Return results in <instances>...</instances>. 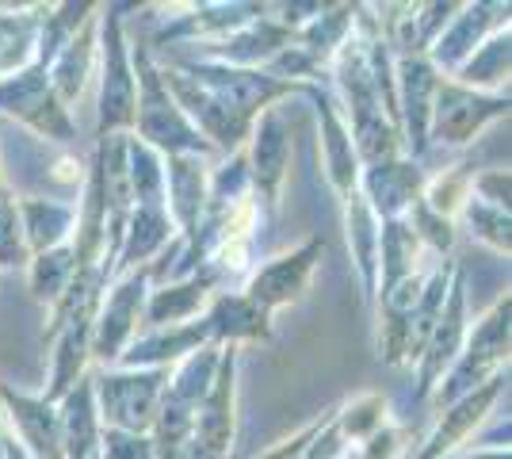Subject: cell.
<instances>
[{"instance_id":"bcb514c9","label":"cell","mask_w":512,"mask_h":459,"mask_svg":"<svg viewBox=\"0 0 512 459\" xmlns=\"http://www.w3.org/2000/svg\"><path fill=\"white\" fill-rule=\"evenodd\" d=\"M337 414V410H333ZM348 456V444L341 440V433H337V425H333V417H329V425L321 429L318 437L310 440V448L302 452V459H344Z\"/></svg>"},{"instance_id":"8fae6325","label":"cell","mask_w":512,"mask_h":459,"mask_svg":"<svg viewBox=\"0 0 512 459\" xmlns=\"http://www.w3.org/2000/svg\"><path fill=\"white\" fill-rule=\"evenodd\" d=\"M157 69H161V81L172 92V100L180 104V111L188 115V123H192L195 131L211 142L218 157H230V153L245 150L256 119H245L234 108L218 104L214 96H207L203 88L195 85V81H188L180 69H172L169 62H157Z\"/></svg>"},{"instance_id":"4dcf8cb0","label":"cell","mask_w":512,"mask_h":459,"mask_svg":"<svg viewBox=\"0 0 512 459\" xmlns=\"http://www.w3.org/2000/svg\"><path fill=\"white\" fill-rule=\"evenodd\" d=\"M356 31V4H321V12L295 31V46H302L321 73H329L333 54L341 50Z\"/></svg>"},{"instance_id":"3957f363","label":"cell","mask_w":512,"mask_h":459,"mask_svg":"<svg viewBox=\"0 0 512 459\" xmlns=\"http://www.w3.org/2000/svg\"><path fill=\"white\" fill-rule=\"evenodd\" d=\"M130 4H100V54H96V77H100V100H96V138L134 131V66H130V35L127 12Z\"/></svg>"},{"instance_id":"7dc6e473","label":"cell","mask_w":512,"mask_h":459,"mask_svg":"<svg viewBox=\"0 0 512 459\" xmlns=\"http://www.w3.org/2000/svg\"><path fill=\"white\" fill-rule=\"evenodd\" d=\"M444 459H512L509 444H490V448H478V452H451Z\"/></svg>"},{"instance_id":"5b68a950","label":"cell","mask_w":512,"mask_h":459,"mask_svg":"<svg viewBox=\"0 0 512 459\" xmlns=\"http://www.w3.org/2000/svg\"><path fill=\"white\" fill-rule=\"evenodd\" d=\"M169 66L180 69L207 96H214L226 108H234L245 119L264 115V111L276 108L279 100H287V96H306L310 92V85L279 81V77L264 73V69H237V66H222V62H207V58H172Z\"/></svg>"},{"instance_id":"1f68e13d","label":"cell","mask_w":512,"mask_h":459,"mask_svg":"<svg viewBox=\"0 0 512 459\" xmlns=\"http://www.w3.org/2000/svg\"><path fill=\"white\" fill-rule=\"evenodd\" d=\"M421 257H425V245L417 241V234L409 230L406 219L379 222V280H375V295L386 291V287L402 284L409 276H417Z\"/></svg>"},{"instance_id":"ba28073f","label":"cell","mask_w":512,"mask_h":459,"mask_svg":"<svg viewBox=\"0 0 512 459\" xmlns=\"http://www.w3.org/2000/svg\"><path fill=\"white\" fill-rule=\"evenodd\" d=\"M509 108V92L505 96H486V92H470V88L440 77L436 100H432L428 142L432 146H470L486 127L509 119Z\"/></svg>"},{"instance_id":"603a6c76","label":"cell","mask_w":512,"mask_h":459,"mask_svg":"<svg viewBox=\"0 0 512 459\" xmlns=\"http://www.w3.org/2000/svg\"><path fill=\"white\" fill-rule=\"evenodd\" d=\"M203 322L211 329L218 349H245V345H272L276 326L272 314L260 310L241 291H214V299L203 310Z\"/></svg>"},{"instance_id":"d6986e66","label":"cell","mask_w":512,"mask_h":459,"mask_svg":"<svg viewBox=\"0 0 512 459\" xmlns=\"http://www.w3.org/2000/svg\"><path fill=\"white\" fill-rule=\"evenodd\" d=\"M237 372H241V349H222L211 391L195 410L192 440L218 456H234L237 444Z\"/></svg>"},{"instance_id":"277c9868","label":"cell","mask_w":512,"mask_h":459,"mask_svg":"<svg viewBox=\"0 0 512 459\" xmlns=\"http://www.w3.org/2000/svg\"><path fill=\"white\" fill-rule=\"evenodd\" d=\"M509 349H512V299L509 291H505L478 322H470L459 360L451 364V372L432 391L436 406L444 410L455 398H463V394L478 391L482 383H490L493 375L509 372Z\"/></svg>"},{"instance_id":"836d02e7","label":"cell","mask_w":512,"mask_h":459,"mask_svg":"<svg viewBox=\"0 0 512 459\" xmlns=\"http://www.w3.org/2000/svg\"><path fill=\"white\" fill-rule=\"evenodd\" d=\"M218 360H222V349H218L214 341H207L203 349H195L192 356H184L180 364H172L165 394L176 398V402H184V406H192V410H199V402L207 398L214 375H218Z\"/></svg>"},{"instance_id":"9c48e42d","label":"cell","mask_w":512,"mask_h":459,"mask_svg":"<svg viewBox=\"0 0 512 459\" xmlns=\"http://www.w3.org/2000/svg\"><path fill=\"white\" fill-rule=\"evenodd\" d=\"M467 329H470V303H467V272L455 268L448 287V299H444V310L436 318V326L428 333L425 349L417 356L413 364V398L417 402H428L432 391L440 387V379L451 372V364L459 360L463 352V341H467Z\"/></svg>"},{"instance_id":"2e32d148","label":"cell","mask_w":512,"mask_h":459,"mask_svg":"<svg viewBox=\"0 0 512 459\" xmlns=\"http://www.w3.org/2000/svg\"><path fill=\"white\" fill-rule=\"evenodd\" d=\"M505 391H509V372L493 375L490 383H482L478 391L463 394L451 406H444L440 417H436V425H432V433L421 444L417 459H444L451 452H463V444L490 421V414L497 410V402H501Z\"/></svg>"},{"instance_id":"d590c367","label":"cell","mask_w":512,"mask_h":459,"mask_svg":"<svg viewBox=\"0 0 512 459\" xmlns=\"http://www.w3.org/2000/svg\"><path fill=\"white\" fill-rule=\"evenodd\" d=\"M386 410H390V402H386V394H356V398H348V402H337V414H333V425H337V433L348 448H360L367 437H375L379 429H383L386 421Z\"/></svg>"},{"instance_id":"9a60e30c","label":"cell","mask_w":512,"mask_h":459,"mask_svg":"<svg viewBox=\"0 0 512 459\" xmlns=\"http://www.w3.org/2000/svg\"><path fill=\"white\" fill-rule=\"evenodd\" d=\"M512 8L501 0H478V4H459V12L451 16V23L440 31V39L428 46V62L440 77H455V69L467 62L478 46L490 35L509 27Z\"/></svg>"},{"instance_id":"c3c4849f","label":"cell","mask_w":512,"mask_h":459,"mask_svg":"<svg viewBox=\"0 0 512 459\" xmlns=\"http://www.w3.org/2000/svg\"><path fill=\"white\" fill-rule=\"evenodd\" d=\"M176 459H234V456H218V452H211V448H203V444L188 440V444H184V452H180Z\"/></svg>"},{"instance_id":"52a82bcc","label":"cell","mask_w":512,"mask_h":459,"mask_svg":"<svg viewBox=\"0 0 512 459\" xmlns=\"http://www.w3.org/2000/svg\"><path fill=\"white\" fill-rule=\"evenodd\" d=\"M150 268L123 272L107 284L96 322H92V360L104 368H115L127 345L142 333V314H146V295H150Z\"/></svg>"},{"instance_id":"60d3db41","label":"cell","mask_w":512,"mask_h":459,"mask_svg":"<svg viewBox=\"0 0 512 459\" xmlns=\"http://www.w3.org/2000/svg\"><path fill=\"white\" fill-rule=\"evenodd\" d=\"M31 253L23 245L20 234V215H16V196L12 188L0 192V272H16V268H27Z\"/></svg>"},{"instance_id":"5bb4252c","label":"cell","mask_w":512,"mask_h":459,"mask_svg":"<svg viewBox=\"0 0 512 459\" xmlns=\"http://www.w3.org/2000/svg\"><path fill=\"white\" fill-rule=\"evenodd\" d=\"M268 4L256 0H211V4H192L184 12H176L157 27L150 43V54L165 50V46H207L218 43L226 35L241 31L245 23H253L256 16H264Z\"/></svg>"},{"instance_id":"484cf974","label":"cell","mask_w":512,"mask_h":459,"mask_svg":"<svg viewBox=\"0 0 512 459\" xmlns=\"http://www.w3.org/2000/svg\"><path fill=\"white\" fill-rule=\"evenodd\" d=\"M211 341V329L203 318L195 322H184V326H165V329H142L134 341L127 345V352L119 356L115 368H161L169 372L172 364H180L184 356H192L195 349H203Z\"/></svg>"},{"instance_id":"7c38bea8","label":"cell","mask_w":512,"mask_h":459,"mask_svg":"<svg viewBox=\"0 0 512 459\" xmlns=\"http://www.w3.org/2000/svg\"><path fill=\"white\" fill-rule=\"evenodd\" d=\"M440 88V73L432 69L425 54L413 58H394V104H398V134L409 161H425L432 142H428V123H432V100Z\"/></svg>"},{"instance_id":"e575fe53","label":"cell","mask_w":512,"mask_h":459,"mask_svg":"<svg viewBox=\"0 0 512 459\" xmlns=\"http://www.w3.org/2000/svg\"><path fill=\"white\" fill-rule=\"evenodd\" d=\"M23 272H27V287H31L35 303L54 306L65 295V287L73 284V276H77V249H73V241L31 257Z\"/></svg>"},{"instance_id":"b9f144b4","label":"cell","mask_w":512,"mask_h":459,"mask_svg":"<svg viewBox=\"0 0 512 459\" xmlns=\"http://www.w3.org/2000/svg\"><path fill=\"white\" fill-rule=\"evenodd\" d=\"M356 459H406L409 456V429L386 421L375 437H367L360 448H352Z\"/></svg>"},{"instance_id":"6da1fadb","label":"cell","mask_w":512,"mask_h":459,"mask_svg":"<svg viewBox=\"0 0 512 459\" xmlns=\"http://www.w3.org/2000/svg\"><path fill=\"white\" fill-rule=\"evenodd\" d=\"M88 12H92V4H50L43 31H39L35 58L0 81V115L23 123L27 131H35L54 146H73L77 142V123H73V111L62 108V100L50 88V62L62 50L65 39L81 27Z\"/></svg>"},{"instance_id":"816d5d0a","label":"cell","mask_w":512,"mask_h":459,"mask_svg":"<svg viewBox=\"0 0 512 459\" xmlns=\"http://www.w3.org/2000/svg\"><path fill=\"white\" fill-rule=\"evenodd\" d=\"M4 188H8V180H4V165H0V192H4Z\"/></svg>"},{"instance_id":"ab89813d","label":"cell","mask_w":512,"mask_h":459,"mask_svg":"<svg viewBox=\"0 0 512 459\" xmlns=\"http://www.w3.org/2000/svg\"><path fill=\"white\" fill-rule=\"evenodd\" d=\"M406 222L409 230L417 234V241L425 245V253H436V257H444L448 261L451 249H455V222L444 219V215H436V211H428L425 199H417L413 207L406 211Z\"/></svg>"},{"instance_id":"30bf717a","label":"cell","mask_w":512,"mask_h":459,"mask_svg":"<svg viewBox=\"0 0 512 459\" xmlns=\"http://www.w3.org/2000/svg\"><path fill=\"white\" fill-rule=\"evenodd\" d=\"M321 253H325V238L314 234V238H306L302 245L287 249V253H279V257H272V261L256 264L253 272L245 276L241 295L253 299L260 310H268V314L276 318V310L299 303L302 295H306V287H310V280H314V268H318Z\"/></svg>"},{"instance_id":"f1b7e54d","label":"cell","mask_w":512,"mask_h":459,"mask_svg":"<svg viewBox=\"0 0 512 459\" xmlns=\"http://www.w3.org/2000/svg\"><path fill=\"white\" fill-rule=\"evenodd\" d=\"M58 417H62V452L65 459H92L100 456V437L104 425L96 414V394H92V375L77 379L73 391L58 402Z\"/></svg>"},{"instance_id":"cb8c5ba5","label":"cell","mask_w":512,"mask_h":459,"mask_svg":"<svg viewBox=\"0 0 512 459\" xmlns=\"http://www.w3.org/2000/svg\"><path fill=\"white\" fill-rule=\"evenodd\" d=\"M100 4L88 12L81 27L62 43L50 62V88L62 100V108H77L96 77V54H100Z\"/></svg>"},{"instance_id":"ee69618b","label":"cell","mask_w":512,"mask_h":459,"mask_svg":"<svg viewBox=\"0 0 512 459\" xmlns=\"http://www.w3.org/2000/svg\"><path fill=\"white\" fill-rule=\"evenodd\" d=\"M100 459H157V456H153L150 437L104 429V437H100Z\"/></svg>"},{"instance_id":"83f0119b","label":"cell","mask_w":512,"mask_h":459,"mask_svg":"<svg viewBox=\"0 0 512 459\" xmlns=\"http://www.w3.org/2000/svg\"><path fill=\"white\" fill-rule=\"evenodd\" d=\"M16 215H20V234L31 257L69 245L77 234V203H65V199L23 196L16 199Z\"/></svg>"},{"instance_id":"44dd1931","label":"cell","mask_w":512,"mask_h":459,"mask_svg":"<svg viewBox=\"0 0 512 459\" xmlns=\"http://www.w3.org/2000/svg\"><path fill=\"white\" fill-rule=\"evenodd\" d=\"M295 43V31L283 27V23L272 16V4L264 16H256L253 23H245L241 31L218 39V43L199 46V58L207 62H222V66H237V69H264L279 50Z\"/></svg>"},{"instance_id":"f907efd6","label":"cell","mask_w":512,"mask_h":459,"mask_svg":"<svg viewBox=\"0 0 512 459\" xmlns=\"http://www.w3.org/2000/svg\"><path fill=\"white\" fill-rule=\"evenodd\" d=\"M0 459H4V417H0Z\"/></svg>"},{"instance_id":"4316f807","label":"cell","mask_w":512,"mask_h":459,"mask_svg":"<svg viewBox=\"0 0 512 459\" xmlns=\"http://www.w3.org/2000/svg\"><path fill=\"white\" fill-rule=\"evenodd\" d=\"M176 238L180 234L172 226L165 203H138L130 211L127 226H123V241H119V257H115V268H111V280L123 276V272H134V268H150Z\"/></svg>"},{"instance_id":"d6a6232c","label":"cell","mask_w":512,"mask_h":459,"mask_svg":"<svg viewBox=\"0 0 512 459\" xmlns=\"http://www.w3.org/2000/svg\"><path fill=\"white\" fill-rule=\"evenodd\" d=\"M46 8H0V81L35 58Z\"/></svg>"},{"instance_id":"ffe728a7","label":"cell","mask_w":512,"mask_h":459,"mask_svg":"<svg viewBox=\"0 0 512 459\" xmlns=\"http://www.w3.org/2000/svg\"><path fill=\"white\" fill-rule=\"evenodd\" d=\"M425 165L409 161V157H394L383 165H363L360 169V192L371 207V215L379 222L406 219V211L425 192Z\"/></svg>"},{"instance_id":"7bdbcfd3","label":"cell","mask_w":512,"mask_h":459,"mask_svg":"<svg viewBox=\"0 0 512 459\" xmlns=\"http://www.w3.org/2000/svg\"><path fill=\"white\" fill-rule=\"evenodd\" d=\"M470 196L490 203V207H505L512 211V176L509 169H482L470 180Z\"/></svg>"},{"instance_id":"7402d4cb","label":"cell","mask_w":512,"mask_h":459,"mask_svg":"<svg viewBox=\"0 0 512 459\" xmlns=\"http://www.w3.org/2000/svg\"><path fill=\"white\" fill-rule=\"evenodd\" d=\"M222 284V276L211 264H203L199 272L184 276V280H169V284L150 287L146 295V314H142V329H165V326H184L203 318L207 303Z\"/></svg>"},{"instance_id":"f5cc1de1","label":"cell","mask_w":512,"mask_h":459,"mask_svg":"<svg viewBox=\"0 0 512 459\" xmlns=\"http://www.w3.org/2000/svg\"><path fill=\"white\" fill-rule=\"evenodd\" d=\"M344 459H356V452H352V448H348V456H344Z\"/></svg>"},{"instance_id":"8992f818","label":"cell","mask_w":512,"mask_h":459,"mask_svg":"<svg viewBox=\"0 0 512 459\" xmlns=\"http://www.w3.org/2000/svg\"><path fill=\"white\" fill-rule=\"evenodd\" d=\"M169 372L161 368H100L92 372V394H96V414L104 429L119 433H138L150 437V425L161 406Z\"/></svg>"},{"instance_id":"4fadbf2b","label":"cell","mask_w":512,"mask_h":459,"mask_svg":"<svg viewBox=\"0 0 512 459\" xmlns=\"http://www.w3.org/2000/svg\"><path fill=\"white\" fill-rule=\"evenodd\" d=\"M245 169H249V188H253L256 207L264 203L268 215L279 211V199H283V184L291 173V134L279 108H268L264 115H256L253 134L245 142Z\"/></svg>"},{"instance_id":"ac0fdd59","label":"cell","mask_w":512,"mask_h":459,"mask_svg":"<svg viewBox=\"0 0 512 459\" xmlns=\"http://www.w3.org/2000/svg\"><path fill=\"white\" fill-rule=\"evenodd\" d=\"M314 100V111H318V138H321V165H325V180L333 188L337 199H348L352 192H360V157H356V146H352V134H348V123H344L341 104L333 100L329 85H310L306 92Z\"/></svg>"},{"instance_id":"f6af8a7d","label":"cell","mask_w":512,"mask_h":459,"mask_svg":"<svg viewBox=\"0 0 512 459\" xmlns=\"http://www.w3.org/2000/svg\"><path fill=\"white\" fill-rule=\"evenodd\" d=\"M333 410H337V406H329V410H321V414L314 417V421H306V425H302L299 433H291V437H283V440H279V444H276V448L268 452V456H260V459H302V452L310 448V440L318 437L321 429L329 425V417H333Z\"/></svg>"},{"instance_id":"d4e9b609","label":"cell","mask_w":512,"mask_h":459,"mask_svg":"<svg viewBox=\"0 0 512 459\" xmlns=\"http://www.w3.org/2000/svg\"><path fill=\"white\" fill-rule=\"evenodd\" d=\"M207 188H211L207 157H165V211L184 241L195 238L207 215Z\"/></svg>"},{"instance_id":"db71d44e","label":"cell","mask_w":512,"mask_h":459,"mask_svg":"<svg viewBox=\"0 0 512 459\" xmlns=\"http://www.w3.org/2000/svg\"><path fill=\"white\" fill-rule=\"evenodd\" d=\"M92 459H100V456H92Z\"/></svg>"},{"instance_id":"f35d334b","label":"cell","mask_w":512,"mask_h":459,"mask_svg":"<svg viewBox=\"0 0 512 459\" xmlns=\"http://www.w3.org/2000/svg\"><path fill=\"white\" fill-rule=\"evenodd\" d=\"M470 180H474L470 165H451L440 176H428L421 199L428 203V211H436V215L455 222L459 211H463V203L470 199Z\"/></svg>"},{"instance_id":"7a4b0ae2","label":"cell","mask_w":512,"mask_h":459,"mask_svg":"<svg viewBox=\"0 0 512 459\" xmlns=\"http://www.w3.org/2000/svg\"><path fill=\"white\" fill-rule=\"evenodd\" d=\"M130 66H134V85H138V100H134V138L146 142L150 150L161 157H218L214 146L188 123V115L172 100V92L161 81L157 58L150 46L130 43Z\"/></svg>"},{"instance_id":"74e56055","label":"cell","mask_w":512,"mask_h":459,"mask_svg":"<svg viewBox=\"0 0 512 459\" xmlns=\"http://www.w3.org/2000/svg\"><path fill=\"white\" fill-rule=\"evenodd\" d=\"M127 176L134 207L138 203H165V157L127 134Z\"/></svg>"},{"instance_id":"8d00e7d4","label":"cell","mask_w":512,"mask_h":459,"mask_svg":"<svg viewBox=\"0 0 512 459\" xmlns=\"http://www.w3.org/2000/svg\"><path fill=\"white\" fill-rule=\"evenodd\" d=\"M467 226V234L474 241H482L486 249H493L497 257H505L509 261L512 253V211H505V207H490V203H482V199L470 196L467 203H463V211H459V219H455V226Z\"/></svg>"},{"instance_id":"681fc988","label":"cell","mask_w":512,"mask_h":459,"mask_svg":"<svg viewBox=\"0 0 512 459\" xmlns=\"http://www.w3.org/2000/svg\"><path fill=\"white\" fill-rule=\"evenodd\" d=\"M4 459H31V456H27V448H23L20 440L12 437L8 429H4Z\"/></svg>"},{"instance_id":"e0dca14e","label":"cell","mask_w":512,"mask_h":459,"mask_svg":"<svg viewBox=\"0 0 512 459\" xmlns=\"http://www.w3.org/2000/svg\"><path fill=\"white\" fill-rule=\"evenodd\" d=\"M0 417L4 429L20 440L31 459H65L62 452V417L58 406L43 394H27L16 383L0 379Z\"/></svg>"},{"instance_id":"f546056e","label":"cell","mask_w":512,"mask_h":459,"mask_svg":"<svg viewBox=\"0 0 512 459\" xmlns=\"http://www.w3.org/2000/svg\"><path fill=\"white\" fill-rule=\"evenodd\" d=\"M509 73H512V31H497L486 43L470 54L463 66L455 69V85L470 88V92H486V96H505L509 92Z\"/></svg>"}]
</instances>
